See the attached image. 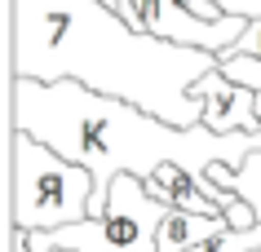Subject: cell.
<instances>
[{"label": "cell", "mask_w": 261, "mask_h": 252, "mask_svg": "<svg viewBox=\"0 0 261 252\" xmlns=\"http://www.w3.org/2000/svg\"><path fill=\"white\" fill-rule=\"evenodd\" d=\"M208 177L217 186H226L230 195H239L248 204V208L257 212V221H261V151L257 155H248L244 168H226V164H213L208 168Z\"/></svg>", "instance_id": "8"}, {"label": "cell", "mask_w": 261, "mask_h": 252, "mask_svg": "<svg viewBox=\"0 0 261 252\" xmlns=\"http://www.w3.org/2000/svg\"><path fill=\"white\" fill-rule=\"evenodd\" d=\"M14 252H31V248H27V239H22V230H14Z\"/></svg>", "instance_id": "11"}, {"label": "cell", "mask_w": 261, "mask_h": 252, "mask_svg": "<svg viewBox=\"0 0 261 252\" xmlns=\"http://www.w3.org/2000/svg\"><path fill=\"white\" fill-rule=\"evenodd\" d=\"M168 204L146 190L142 177H115L107 195V212L89 221L22 235L31 252H160V226L168 221Z\"/></svg>", "instance_id": "4"}, {"label": "cell", "mask_w": 261, "mask_h": 252, "mask_svg": "<svg viewBox=\"0 0 261 252\" xmlns=\"http://www.w3.org/2000/svg\"><path fill=\"white\" fill-rule=\"evenodd\" d=\"M234 53H252V58H261V18H248V31L239 36Z\"/></svg>", "instance_id": "10"}, {"label": "cell", "mask_w": 261, "mask_h": 252, "mask_svg": "<svg viewBox=\"0 0 261 252\" xmlns=\"http://www.w3.org/2000/svg\"><path fill=\"white\" fill-rule=\"evenodd\" d=\"M9 128L54 146L71 164L93 173L97 190H93V212L89 217L107 212V195L115 186V177H124V173L151 182L160 168L177 164V168H191V173L208 177L213 164L244 168L248 155L261 151V133H213L204 124L177 128L124 98L97 93L80 80L44 84V80L14 75Z\"/></svg>", "instance_id": "2"}, {"label": "cell", "mask_w": 261, "mask_h": 252, "mask_svg": "<svg viewBox=\"0 0 261 252\" xmlns=\"http://www.w3.org/2000/svg\"><path fill=\"white\" fill-rule=\"evenodd\" d=\"M195 98L204 102V128H213V133H261L257 93L226 80L221 71H208L195 84Z\"/></svg>", "instance_id": "6"}, {"label": "cell", "mask_w": 261, "mask_h": 252, "mask_svg": "<svg viewBox=\"0 0 261 252\" xmlns=\"http://www.w3.org/2000/svg\"><path fill=\"white\" fill-rule=\"evenodd\" d=\"M257 252H261V248H257Z\"/></svg>", "instance_id": "12"}, {"label": "cell", "mask_w": 261, "mask_h": 252, "mask_svg": "<svg viewBox=\"0 0 261 252\" xmlns=\"http://www.w3.org/2000/svg\"><path fill=\"white\" fill-rule=\"evenodd\" d=\"M93 173L71 164L54 146L9 133V221L22 235L62 230L89 221L93 212Z\"/></svg>", "instance_id": "3"}, {"label": "cell", "mask_w": 261, "mask_h": 252, "mask_svg": "<svg viewBox=\"0 0 261 252\" xmlns=\"http://www.w3.org/2000/svg\"><path fill=\"white\" fill-rule=\"evenodd\" d=\"M230 230L226 217H204V212H181L173 208L168 212V221L160 226V252H191L208 239H217Z\"/></svg>", "instance_id": "7"}, {"label": "cell", "mask_w": 261, "mask_h": 252, "mask_svg": "<svg viewBox=\"0 0 261 252\" xmlns=\"http://www.w3.org/2000/svg\"><path fill=\"white\" fill-rule=\"evenodd\" d=\"M146 190H151L160 204H168V208L204 212V217H226V212L239 204V195H230V190H226V186H217L213 177H199V173L177 168V164L160 168L151 182H146Z\"/></svg>", "instance_id": "5"}, {"label": "cell", "mask_w": 261, "mask_h": 252, "mask_svg": "<svg viewBox=\"0 0 261 252\" xmlns=\"http://www.w3.org/2000/svg\"><path fill=\"white\" fill-rule=\"evenodd\" d=\"M217 71V53L138 31L97 0H14V75L80 80L177 128L204 124L195 84Z\"/></svg>", "instance_id": "1"}, {"label": "cell", "mask_w": 261, "mask_h": 252, "mask_svg": "<svg viewBox=\"0 0 261 252\" xmlns=\"http://www.w3.org/2000/svg\"><path fill=\"white\" fill-rule=\"evenodd\" d=\"M217 71L226 75V80H234V84H244V89H252V93H261V58L226 49V53L217 58Z\"/></svg>", "instance_id": "9"}]
</instances>
